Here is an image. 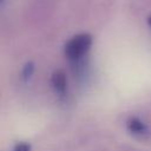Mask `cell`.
I'll use <instances>...</instances> for the list:
<instances>
[{
	"mask_svg": "<svg viewBox=\"0 0 151 151\" xmlns=\"http://www.w3.org/2000/svg\"><path fill=\"white\" fill-rule=\"evenodd\" d=\"M92 45V37L88 33H80L70 39L65 45V55L72 60H80L90 50Z\"/></svg>",
	"mask_w": 151,
	"mask_h": 151,
	"instance_id": "cell-1",
	"label": "cell"
},
{
	"mask_svg": "<svg viewBox=\"0 0 151 151\" xmlns=\"http://www.w3.org/2000/svg\"><path fill=\"white\" fill-rule=\"evenodd\" d=\"M51 84L54 88V91L59 94V96H64L66 93V88H67V79L66 76L63 71H55L52 74L51 78Z\"/></svg>",
	"mask_w": 151,
	"mask_h": 151,
	"instance_id": "cell-2",
	"label": "cell"
},
{
	"mask_svg": "<svg viewBox=\"0 0 151 151\" xmlns=\"http://www.w3.org/2000/svg\"><path fill=\"white\" fill-rule=\"evenodd\" d=\"M127 130L136 136H144L147 132V127L146 125L138 118L133 117L131 119L127 120Z\"/></svg>",
	"mask_w": 151,
	"mask_h": 151,
	"instance_id": "cell-3",
	"label": "cell"
},
{
	"mask_svg": "<svg viewBox=\"0 0 151 151\" xmlns=\"http://www.w3.org/2000/svg\"><path fill=\"white\" fill-rule=\"evenodd\" d=\"M33 71H34L33 64H32V63H27V64L24 66V70H22V78H24V80H27V79L32 76Z\"/></svg>",
	"mask_w": 151,
	"mask_h": 151,
	"instance_id": "cell-4",
	"label": "cell"
},
{
	"mask_svg": "<svg viewBox=\"0 0 151 151\" xmlns=\"http://www.w3.org/2000/svg\"><path fill=\"white\" fill-rule=\"evenodd\" d=\"M13 151H31V146L27 143H19L15 145Z\"/></svg>",
	"mask_w": 151,
	"mask_h": 151,
	"instance_id": "cell-5",
	"label": "cell"
},
{
	"mask_svg": "<svg viewBox=\"0 0 151 151\" xmlns=\"http://www.w3.org/2000/svg\"><path fill=\"white\" fill-rule=\"evenodd\" d=\"M147 24H149V26L151 27V15H150V17L147 18Z\"/></svg>",
	"mask_w": 151,
	"mask_h": 151,
	"instance_id": "cell-6",
	"label": "cell"
},
{
	"mask_svg": "<svg viewBox=\"0 0 151 151\" xmlns=\"http://www.w3.org/2000/svg\"><path fill=\"white\" fill-rule=\"evenodd\" d=\"M0 1H1V0H0Z\"/></svg>",
	"mask_w": 151,
	"mask_h": 151,
	"instance_id": "cell-7",
	"label": "cell"
}]
</instances>
